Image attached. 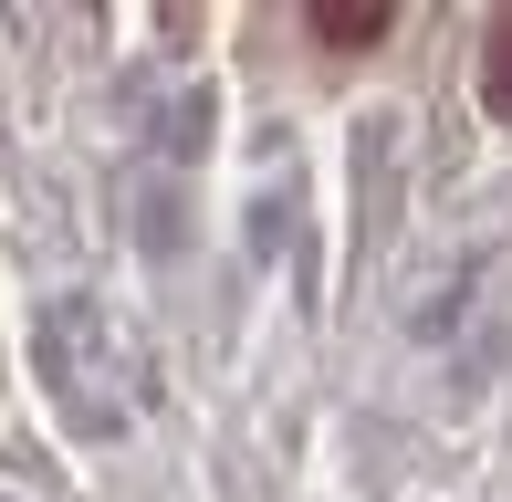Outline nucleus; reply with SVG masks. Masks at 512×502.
<instances>
[{"label": "nucleus", "instance_id": "obj_1", "mask_svg": "<svg viewBox=\"0 0 512 502\" xmlns=\"http://www.w3.org/2000/svg\"><path fill=\"white\" fill-rule=\"evenodd\" d=\"M314 42H335V53L387 42V0H324V11H314Z\"/></svg>", "mask_w": 512, "mask_h": 502}, {"label": "nucleus", "instance_id": "obj_2", "mask_svg": "<svg viewBox=\"0 0 512 502\" xmlns=\"http://www.w3.org/2000/svg\"><path fill=\"white\" fill-rule=\"evenodd\" d=\"M481 84H492V105L512 116V11L492 21V42H481Z\"/></svg>", "mask_w": 512, "mask_h": 502}]
</instances>
